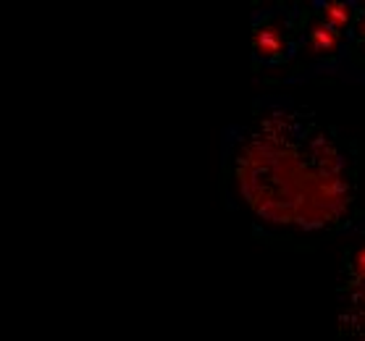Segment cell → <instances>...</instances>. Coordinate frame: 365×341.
Segmentation results:
<instances>
[{"mask_svg":"<svg viewBox=\"0 0 365 341\" xmlns=\"http://www.w3.org/2000/svg\"><path fill=\"white\" fill-rule=\"evenodd\" d=\"M341 45V34L326 21H316L307 32V51L313 56H334Z\"/></svg>","mask_w":365,"mask_h":341,"instance_id":"6da1fadb","label":"cell"},{"mask_svg":"<svg viewBox=\"0 0 365 341\" xmlns=\"http://www.w3.org/2000/svg\"><path fill=\"white\" fill-rule=\"evenodd\" d=\"M282 29L274 24H263L257 26L255 34H252V45H255V53L257 56H263V58H276L284 48V37Z\"/></svg>","mask_w":365,"mask_h":341,"instance_id":"7a4b0ae2","label":"cell"},{"mask_svg":"<svg viewBox=\"0 0 365 341\" xmlns=\"http://www.w3.org/2000/svg\"><path fill=\"white\" fill-rule=\"evenodd\" d=\"M321 21H326L329 26H334L336 32L339 29H344V26H349V21H352V11L344 6V3H326L324 11H321Z\"/></svg>","mask_w":365,"mask_h":341,"instance_id":"3957f363","label":"cell"}]
</instances>
